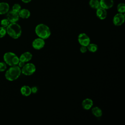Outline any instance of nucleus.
I'll return each mask as SVG.
<instances>
[{"mask_svg":"<svg viewBox=\"0 0 125 125\" xmlns=\"http://www.w3.org/2000/svg\"><path fill=\"white\" fill-rule=\"evenodd\" d=\"M6 29L7 33L13 39H17L19 38L21 34V27L16 22L10 23Z\"/></svg>","mask_w":125,"mask_h":125,"instance_id":"1","label":"nucleus"},{"mask_svg":"<svg viewBox=\"0 0 125 125\" xmlns=\"http://www.w3.org/2000/svg\"><path fill=\"white\" fill-rule=\"evenodd\" d=\"M35 33L39 38L43 40L48 39L51 35V31L49 27L43 23L38 24L35 27Z\"/></svg>","mask_w":125,"mask_h":125,"instance_id":"2","label":"nucleus"},{"mask_svg":"<svg viewBox=\"0 0 125 125\" xmlns=\"http://www.w3.org/2000/svg\"><path fill=\"white\" fill-rule=\"evenodd\" d=\"M21 68L18 65L11 66L5 72V78L9 81L17 80L21 75Z\"/></svg>","mask_w":125,"mask_h":125,"instance_id":"3","label":"nucleus"},{"mask_svg":"<svg viewBox=\"0 0 125 125\" xmlns=\"http://www.w3.org/2000/svg\"><path fill=\"white\" fill-rule=\"evenodd\" d=\"M3 60L6 64L10 66L17 65L20 61L17 55L11 52L5 53L3 55Z\"/></svg>","mask_w":125,"mask_h":125,"instance_id":"4","label":"nucleus"},{"mask_svg":"<svg viewBox=\"0 0 125 125\" xmlns=\"http://www.w3.org/2000/svg\"><path fill=\"white\" fill-rule=\"evenodd\" d=\"M36 70V68L34 64L32 63H27L21 68V73L26 76H30L32 75Z\"/></svg>","mask_w":125,"mask_h":125,"instance_id":"5","label":"nucleus"},{"mask_svg":"<svg viewBox=\"0 0 125 125\" xmlns=\"http://www.w3.org/2000/svg\"><path fill=\"white\" fill-rule=\"evenodd\" d=\"M78 41L81 45L85 46H87L90 43V38L87 34L84 33H81L79 35Z\"/></svg>","mask_w":125,"mask_h":125,"instance_id":"6","label":"nucleus"},{"mask_svg":"<svg viewBox=\"0 0 125 125\" xmlns=\"http://www.w3.org/2000/svg\"><path fill=\"white\" fill-rule=\"evenodd\" d=\"M125 20V17L124 13H118L113 17V23L115 26H120L122 25Z\"/></svg>","mask_w":125,"mask_h":125,"instance_id":"7","label":"nucleus"},{"mask_svg":"<svg viewBox=\"0 0 125 125\" xmlns=\"http://www.w3.org/2000/svg\"><path fill=\"white\" fill-rule=\"evenodd\" d=\"M32 45L35 49L40 50L43 48L45 45L44 40L40 38H36L33 41Z\"/></svg>","mask_w":125,"mask_h":125,"instance_id":"8","label":"nucleus"},{"mask_svg":"<svg viewBox=\"0 0 125 125\" xmlns=\"http://www.w3.org/2000/svg\"><path fill=\"white\" fill-rule=\"evenodd\" d=\"M7 13V19L9 21L10 23L16 22L19 20L20 17L18 13L11 10L8 11Z\"/></svg>","mask_w":125,"mask_h":125,"instance_id":"9","label":"nucleus"},{"mask_svg":"<svg viewBox=\"0 0 125 125\" xmlns=\"http://www.w3.org/2000/svg\"><path fill=\"white\" fill-rule=\"evenodd\" d=\"M96 16L100 20H104L106 18L107 11L106 9L100 7L96 9Z\"/></svg>","mask_w":125,"mask_h":125,"instance_id":"10","label":"nucleus"},{"mask_svg":"<svg viewBox=\"0 0 125 125\" xmlns=\"http://www.w3.org/2000/svg\"><path fill=\"white\" fill-rule=\"evenodd\" d=\"M100 6L105 9L111 8L114 4L113 0H100Z\"/></svg>","mask_w":125,"mask_h":125,"instance_id":"11","label":"nucleus"},{"mask_svg":"<svg viewBox=\"0 0 125 125\" xmlns=\"http://www.w3.org/2000/svg\"><path fill=\"white\" fill-rule=\"evenodd\" d=\"M93 101L89 98H86L84 99L82 103V107L85 110H89L93 106Z\"/></svg>","mask_w":125,"mask_h":125,"instance_id":"12","label":"nucleus"},{"mask_svg":"<svg viewBox=\"0 0 125 125\" xmlns=\"http://www.w3.org/2000/svg\"><path fill=\"white\" fill-rule=\"evenodd\" d=\"M32 58V54L29 52H25L22 53L19 58V61L24 62L30 61Z\"/></svg>","mask_w":125,"mask_h":125,"instance_id":"13","label":"nucleus"},{"mask_svg":"<svg viewBox=\"0 0 125 125\" xmlns=\"http://www.w3.org/2000/svg\"><path fill=\"white\" fill-rule=\"evenodd\" d=\"M9 10V5L7 2H0V15L6 14Z\"/></svg>","mask_w":125,"mask_h":125,"instance_id":"14","label":"nucleus"},{"mask_svg":"<svg viewBox=\"0 0 125 125\" xmlns=\"http://www.w3.org/2000/svg\"><path fill=\"white\" fill-rule=\"evenodd\" d=\"M21 92L24 96H29L32 93L31 87L28 85H23L21 88Z\"/></svg>","mask_w":125,"mask_h":125,"instance_id":"15","label":"nucleus"},{"mask_svg":"<svg viewBox=\"0 0 125 125\" xmlns=\"http://www.w3.org/2000/svg\"><path fill=\"white\" fill-rule=\"evenodd\" d=\"M18 14L22 19H28L30 16V12L27 9H21Z\"/></svg>","mask_w":125,"mask_h":125,"instance_id":"16","label":"nucleus"},{"mask_svg":"<svg viewBox=\"0 0 125 125\" xmlns=\"http://www.w3.org/2000/svg\"><path fill=\"white\" fill-rule=\"evenodd\" d=\"M91 112L96 117H100L102 116L103 112L100 108L98 106L94 107L91 109Z\"/></svg>","mask_w":125,"mask_h":125,"instance_id":"17","label":"nucleus"},{"mask_svg":"<svg viewBox=\"0 0 125 125\" xmlns=\"http://www.w3.org/2000/svg\"><path fill=\"white\" fill-rule=\"evenodd\" d=\"M89 4L91 8L95 9H97L99 7H101L100 1L99 0H90Z\"/></svg>","mask_w":125,"mask_h":125,"instance_id":"18","label":"nucleus"},{"mask_svg":"<svg viewBox=\"0 0 125 125\" xmlns=\"http://www.w3.org/2000/svg\"><path fill=\"white\" fill-rule=\"evenodd\" d=\"M87 50L92 53L96 52L98 49V45L95 43H89L87 46Z\"/></svg>","mask_w":125,"mask_h":125,"instance_id":"19","label":"nucleus"},{"mask_svg":"<svg viewBox=\"0 0 125 125\" xmlns=\"http://www.w3.org/2000/svg\"><path fill=\"white\" fill-rule=\"evenodd\" d=\"M117 10L119 13H124L125 12V4L124 3H120L117 6Z\"/></svg>","mask_w":125,"mask_h":125,"instance_id":"20","label":"nucleus"},{"mask_svg":"<svg viewBox=\"0 0 125 125\" xmlns=\"http://www.w3.org/2000/svg\"><path fill=\"white\" fill-rule=\"evenodd\" d=\"M21 5L18 3H15L13 5L12 10L15 12L19 13V11L21 10Z\"/></svg>","mask_w":125,"mask_h":125,"instance_id":"21","label":"nucleus"},{"mask_svg":"<svg viewBox=\"0 0 125 125\" xmlns=\"http://www.w3.org/2000/svg\"><path fill=\"white\" fill-rule=\"evenodd\" d=\"M10 24L9 21L7 20V19H3L0 21V24L1 26L6 28L8 25Z\"/></svg>","mask_w":125,"mask_h":125,"instance_id":"22","label":"nucleus"},{"mask_svg":"<svg viewBox=\"0 0 125 125\" xmlns=\"http://www.w3.org/2000/svg\"><path fill=\"white\" fill-rule=\"evenodd\" d=\"M6 33H7V32H6V28L2 26H0V38H3V37H4L6 35Z\"/></svg>","mask_w":125,"mask_h":125,"instance_id":"23","label":"nucleus"},{"mask_svg":"<svg viewBox=\"0 0 125 125\" xmlns=\"http://www.w3.org/2000/svg\"><path fill=\"white\" fill-rule=\"evenodd\" d=\"M6 68L7 65L5 62H0V72L4 71Z\"/></svg>","mask_w":125,"mask_h":125,"instance_id":"24","label":"nucleus"},{"mask_svg":"<svg viewBox=\"0 0 125 125\" xmlns=\"http://www.w3.org/2000/svg\"><path fill=\"white\" fill-rule=\"evenodd\" d=\"M80 52H81V53H85V52L87 51V49L86 46L81 45V47H80Z\"/></svg>","mask_w":125,"mask_h":125,"instance_id":"25","label":"nucleus"},{"mask_svg":"<svg viewBox=\"0 0 125 125\" xmlns=\"http://www.w3.org/2000/svg\"><path fill=\"white\" fill-rule=\"evenodd\" d=\"M31 92L32 93H34V94H35L38 91V87L37 86H33L31 88Z\"/></svg>","mask_w":125,"mask_h":125,"instance_id":"26","label":"nucleus"},{"mask_svg":"<svg viewBox=\"0 0 125 125\" xmlns=\"http://www.w3.org/2000/svg\"><path fill=\"white\" fill-rule=\"evenodd\" d=\"M25 64V62H21V61H19L18 64V66L19 67H20L21 68H22Z\"/></svg>","mask_w":125,"mask_h":125,"instance_id":"27","label":"nucleus"},{"mask_svg":"<svg viewBox=\"0 0 125 125\" xmlns=\"http://www.w3.org/2000/svg\"><path fill=\"white\" fill-rule=\"evenodd\" d=\"M32 0H21V1L24 2V3H28L29 2H30Z\"/></svg>","mask_w":125,"mask_h":125,"instance_id":"28","label":"nucleus"}]
</instances>
